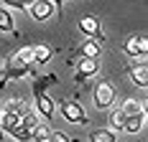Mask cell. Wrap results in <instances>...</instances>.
<instances>
[{
  "mask_svg": "<svg viewBox=\"0 0 148 142\" xmlns=\"http://www.w3.org/2000/svg\"><path fill=\"white\" fill-rule=\"evenodd\" d=\"M28 74H33V46H23L21 51L8 56L5 69H3V79H0V89H5L10 81H21Z\"/></svg>",
  "mask_w": 148,
  "mask_h": 142,
  "instance_id": "obj_1",
  "label": "cell"
},
{
  "mask_svg": "<svg viewBox=\"0 0 148 142\" xmlns=\"http://www.w3.org/2000/svg\"><path fill=\"white\" fill-rule=\"evenodd\" d=\"M128 76L135 86L140 89H148V61H140V64H130L128 66Z\"/></svg>",
  "mask_w": 148,
  "mask_h": 142,
  "instance_id": "obj_8",
  "label": "cell"
},
{
  "mask_svg": "<svg viewBox=\"0 0 148 142\" xmlns=\"http://www.w3.org/2000/svg\"><path fill=\"white\" fill-rule=\"evenodd\" d=\"M56 84H59V76H56V74H41V76H36V79L31 81V91H33V94H41L49 86H56Z\"/></svg>",
  "mask_w": 148,
  "mask_h": 142,
  "instance_id": "obj_9",
  "label": "cell"
},
{
  "mask_svg": "<svg viewBox=\"0 0 148 142\" xmlns=\"http://www.w3.org/2000/svg\"><path fill=\"white\" fill-rule=\"evenodd\" d=\"M89 140L92 142H115L118 140V137H115V135H112V129H95V132H92V135H89Z\"/></svg>",
  "mask_w": 148,
  "mask_h": 142,
  "instance_id": "obj_20",
  "label": "cell"
},
{
  "mask_svg": "<svg viewBox=\"0 0 148 142\" xmlns=\"http://www.w3.org/2000/svg\"><path fill=\"white\" fill-rule=\"evenodd\" d=\"M59 107H61V117H64L66 122H72V124H87V122H89L87 112H84V107H82L79 101H74V99H61Z\"/></svg>",
  "mask_w": 148,
  "mask_h": 142,
  "instance_id": "obj_3",
  "label": "cell"
},
{
  "mask_svg": "<svg viewBox=\"0 0 148 142\" xmlns=\"http://www.w3.org/2000/svg\"><path fill=\"white\" fill-rule=\"evenodd\" d=\"M125 119H128V114L123 112V107L112 109V112H110V127L118 129V132H123V129H125Z\"/></svg>",
  "mask_w": 148,
  "mask_h": 142,
  "instance_id": "obj_16",
  "label": "cell"
},
{
  "mask_svg": "<svg viewBox=\"0 0 148 142\" xmlns=\"http://www.w3.org/2000/svg\"><path fill=\"white\" fill-rule=\"evenodd\" d=\"M140 129H143V112L128 114V119H125V129H123V132H128V135H138Z\"/></svg>",
  "mask_w": 148,
  "mask_h": 142,
  "instance_id": "obj_14",
  "label": "cell"
},
{
  "mask_svg": "<svg viewBox=\"0 0 148 142\" xmlns=\"http://www.w3.org/2000/svg\"><path fill=\"white\" fill-rule=\"evenodd\" d=\"M38 122H41V114H38V109H36V107H33V109H31V107H26V112L21 114V124H23V127H28L31 132H33V127H36Z\"/></svg>",
  "mask_w": 148,
  "mask_h": 142,
  "instance_id": "obj_13",
  "label": "cell"
},
{
  "mask_svg": "<svg viewBox=\"0 0 148 142\" xmlns=\"http://www.w3.org/2000/svg\"><path fill=\"white\" fill-rule=\"evenodd\" d=\"M0 140H3V135H0Z\"/></svg>",
  "mask_w": 148,
  "mask_h": 142,
  "instance_id": "obj_28",
  "label": "cell"
},
{
  "mask_svg": "<svg viewBox=\"0 0 148 142\" xmlns=\"http://www.w3.org/2000/svg\"><path fill=\"white\" fill-rule=\"evenodd\" d=\"M64 3H66V0H54V5H56V8H61Z\"/></svg>",
  "mask_w": 148,
  "mask_h": 142,
  "instance_id": "obj_26",
  "label": "cell"
},
{
  "mask_svg": "<svg viewBox=\"0 0 148 142\" xmlns=\"http://www.w3.org/2000/svg\"><path fill=\"white\" fill-rule=\"evenodd\" d=\"M100 53H102V46H100L97 38H87V41H82V46H79V56L100 58Z\"/></svg>",
  "mask_w": 148,
  "mask_h": 142,
  "instance_id": "obj_11",
  "label": "cell"
},
{
  "mask_svg": "<svg viewBox=\"0 0 148 142\" xmlns=\"http://www.w3.org/2000/svg\"><path fill=\"white\" fill-rule=\"evenodd\" d=\"M18 124H21V114H15V112H3L0 114V129H3L5 135L13 127H18Z\"/></svg>",
  "mask_w": 148,
  "mask_h": 142,
  "instance_id": "obj_12",
  "label": "cell"
},
{
  "mask_svg": "<svg viewBox=\"0 0 148 142\" xmlns=\"http://www.w3.org/2000/svg\"><path fill=\"white\" fill-rule=\"evenodd\" d=\"M77 28L82 30L87 38H97V41L105 43L102 23H100V18H97V15H82V18H79V23H77Z\"/></svg>",
  "mask_w": 148,
  "mask_h": 142,
  "instance_id": "obj_4",
  "label": "cell"
},
{
  "mask_svg": "<svg viewBox=\"0 0 148 142\" xmlns=\"http://www.w3.org/2000/svg\"><path fill=\"white\" fill-rule=\"evenodd\" d=\"M0 33H10L13 38L21 36L15 30V20H13V13L8 10V5H0Z\"/></svg>",
  "mask_w": 148,
  "mask_h": 142,
  "instance_id": "obj_10",
  "label": "cell"
},
{
  "mask_svg": "<svg viewBox=\"0 0 148 142\" xmlns=\"http://www.w3.org/2000/svg\"><path fill=\"white\" fill-rule=\"evenodd\" d=\"M120 107H123V112H125V114H138V112H143V101H138V99H125Z\"/></svg>",
  "mask_w": 148,
  "mask_h": 142,
  "instance_id": "obj_21",
  "label": "cell"
},
{
  "mask_svg": "<svg viewBox=\"0 0 148 142\" xmlns=\"http://www.w3.org/2000/svg\"><path fill=\"white\" fill-rule=\"evenodd\" d=\"M28 13L33 20H38V23H46L51 15L56 13V5H54V0H33L28 5Z\"/></svg>",
  "mask_w": 148,
  "mask_h": 142,
  "instance_id": "obj_5",
  "label": "cell"
},
{
  "mask_svg": "<svg viewBox=\"0 0 148 142\" xmlns=\"http://www.w3.org/2000/svg\"><path fill=\"white\" fill-rule=\"evenodd\" d=\"M51 140H56V142H72V137H69L66 132H54V135H51Z\"/></svg>",
  "mask_w": 148,
  "mask_h": 142,
  "instance_id": "obj_24",
  "label": "cell"
},
{
  "mask_svg": "<svg viewBox=\"0 0 148 142\" xmlns=\"http://www.w3.org/2000/svg\"><path fill=\"white\" fill-rule=\"evenodd\" d=\"M143 114H148V99H143Z\"/></svg>",
  "mask_w": 148,
  "mask_h": 142,
  "instance_id": "obj_25",
  "label": "cell"
},
{
  "mask_svg": "<svg viewBox=\"0 0 148 142\" xmlns=\"http://www.w3.org/2000/svg\"><path fill=\"white\" fill-rule=\"evenodd\" d=\"M51 135H54V132H51V127H49L46 122H38V124L33 127V140L36 142H49Z\"/></svg>",
  "mask_w": 148,
  "mask_h": 142,
  "instance_id": "obj_18",
  "label": "cell"
},
{
  "mask_svg": "<svg viewBox=\"0 0 148 142\" xmlns=\"http://www.w3.org/2000/svg\"><path fill=\"white\" fill-rule=\"evenodd\" d=\"M33 104H36L38 114L44 117L46 122H49V119H54V114H56V101L51 99L46 91H41V94H33Z\"/></svg>",
  "mask_w": 148,
  "mask_h": 142,
  "instance_id": "obj_7",
  "label": "cell"
},
{
  "mask_svg": "<svg viewBox=\"0 0 148 142\" xmlns=\"http://www.w3.org/2000/svg\"><path fill=\"white\" fill-rule=\"evenodd\" d=\"M51 48L49 46H44V43H38V46H33V64H38V66H44V64H49L51 61Z\"/></svg>",
  "mask_w": 148,
  "mask_h": 142,
  "instance_id": "obj_15",
  "label": "cell"
},
{
  "mask_svg": "<svg viewBox=\"0 0 148 142\" xmlns=\"http://www.w3.org/2000/svg\"><path fill=\"white\" fill-rule=\"evenodd\" d=\"M0 114H3V101H0Z\"/></svg>",
  "mask_w": 148,
  "mask_h": 142,
  "instance_id": "obj_27",
  "label": "cell"
},
{
  "mask_svg": "<svg viewBox=\"0 0 148 142\" xmlns=\"http://www.w3.org/2000/svg\"><path fill=\"white\" fill-rule=\"evenodd\" d=\"M115 97H118V91H115V86L110 79H100L97 84H95V94H92V99H95V107L102 112V109H110L112 104H115Z\"/></svg>",
  "mask_w": 148,
  "mask_h": 142,
  "instance_id": "obj_2",
  "label": "cell"
},
{
  "mask_svg": "<svg viewBox=\"0 0 148 142\" xmlns=\"http://www.w3.org/2000/svg\"><path fill=\"white\" fill-rule=\"evenodd\" d=\"M3 5H8V8H15V10H26L28 8V3L26 0H0Z\"/></svg>",
  "mask_w": 148,
  "mask_h": 142,
  "instance_id": "obj_23",
  "label": "cell"
},
{
  "mask_svg": "<svg viewBox=\"0 0 148 142\" xmlns=\"http://www.w3.org/2000/svg\"><path fill=\"white\" fill-rule=\"evenodd\" d=\"M97 71H100V61H97V58L79 56V61H77V74H74V79H77V84H82V81L92 79V76H95Z\"/></svg>",
  "mask_w": 148,
  "mask_h": 142,
  "instance_id": "obj_6",
  "label": "cell"
},
{
  "mask_svg": "<svg viewBox=\"0 0 148 142\" xmlns=\"http://www.w3.org/2000/svg\"><path fill=\"white\" fill-rule=\"evenodd\" d=\"M13 140H18V142H28V140H33V132H31L28 127H23V124H18V127H13L10 132H8Z\"/></svg>",
  "mask_w": 148,
  "mask_h": 142,
  "instance_id": "obj_19",
  "label": "cell"
},
{
  "mask_svg": "<svg viewBox=\"0 0 148 142\" xmlns=\"http://www.w3.org/2000/svg\"><path fill=\"white\" fill-rule=\"evenodd\" d=\"M26 101L21 99V97H13V99H8V101H3V112H15V114H23L26 112Z\"/></svg>",
  "mask_w": 148,
  "mask_h": 142,
  "instance_id": "obj_17",
  "label": "cell"
},
{
  "mask_svg": "<svg viewBox=\"0 0 148 142\" xmlns=\"http://www.w3.org/2000/svg\"><path fill=\"white\" fill-rule=\"evenodd\" d=\"M135 46H138V53L140 56H148V36L146 33H135Z\"/></svg>",
  "mask_w": 148,
  "mask_h": 142,
  "instance_id": "obj_22",
  "label": "cell"
}]
</instances>
